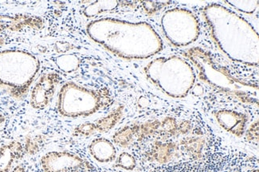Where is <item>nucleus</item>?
<instances>
[{
    "mask_svg": "<svg viewBox=\"0 0 259 172\" xmlns=\"http://www.w3.org/2000/svg\"><path fill=\"white\" fill-rule=\"evenodd\" d=\"M214 119L224 131L240 138L244 136L249 117L242 112L234 109H220L214 113Z\"/></svg>",
    "mask_w": 259,
    "mask_h": 172,
    "instance_id": "f8f14e48",
    "label": "nucleus"
},
{
    "mask_svg": "<svg viewBox=\"0 0 259 172\" xmlns=\"http://www.w3.org/2000/svg\"><path fill=\"white\" fill-rule=\"evenodd\" d=\"M144 72L152 84L177 99L186 98L196 80L191 64L178 56L155 58L145 66Z\"/></svg>",
    "mask_w": 259,
    "mask_h": 172,
    "instance_id": "7ed1b4c3",
    "label": "nucleus"
},
{
    "mask_svg": "<svg viewBox=\"0 0 259 172\" xmlns=\"http://www.w3.org/2000/svg\"><path fill=\"white\" fill-rule=\"evenodd\" d=\"M192 95L195 96V97H201L204 94V89L203 86L201 84H196L193 86V88L191 90Z\"/></svg>",
    "mask_w": 259,
    "mask_h": 172,
    "instance_id": "b1692460",
    "label": "nucleus"
},
{
    "mask_svg": "<svg viewBox=\"0 0 259 172\" xmlns=\"http://www.w3.org/2000/svg\"><path fill=\"white\" fill-rule=\"evenodd\" d=\"M44 172H81L87 170L88 163L78 155L69 152L54 151L40 159Z\"/></svg>",
    "mask_w": 259,
    "mask_h": 172,
    "instance_id": "1a4fd4ad",
    "label": "nucleus"
},
{
    "mask_svg": "<svg viewBox=\"0 0 259 172\" xmlns=\"http://www.w3.org/2000/svg\"><path fill=\"white\" fill-rule=\"evenodd\" d=\"M160 24L167 39L175 47L193 44L200 33L197 18L193 12L185 8L167 10L162 15Z\"/></svg>",
    "mask_w": 259,
    "mask_h": 172,
    "instance_id": "0eeeda50",
    "label": "nucleus"
},
{
    "mask_svg": "<svg viewBox=\"0 0 259 172\" xmlns=\"http://www.w3.org/2000/svg\"><path fill=\"white\" fill-rule=\"evenodd\" d=\"M55 65L62 73H71L77 71L81 66V59L74 54H64L55 58Z\"/></svg>",
    "mask_w": 259,
    "mask_h": 172,
    "instance_id": "a211bd4d",
    "label": "nucleus"
},
{
    "mask_svg": "<svg viewBox=\"0 0 259 172\" xmlns=\"http://www.w3.org/2000/svg\"><path fill=\"white\" fill-rule=\"evenodd\" d=\"M184 148H186L187 151L193 155H198L200 153L201 150L203 148V140L199 138H189L186 141H184Z\"/></svg>",
    "mask_w": 259,
    "mask_h": 172,
    "instance_id": "412c9836",
    "label": "nucleus"
},
{
    "mask_svg": "<svg viewBox=\"0 0 259 172\" xmlns=\"http://www.w3.org/2000/svg\"><path fill=\"white\" fill-rule=\"evenodd\" d=\"M5 120H6V119H5V116H4V115L3 114V113L0 112V127H1L3 124H4Z\"/></svg>",
    "mask_w": 259,
    "mask_h": 172,
    "instance_id": "bb28decb",
    "label": "nucleus"
},
{
    "mask_svg": "<svg viewBox=\"0 0 259 172\" xmlns=\"http://www.w3.org/2000/svg\"><path fill=\"white\" fill-rule=\"evenodd\" d=\"M191 58L199 69V79L213 88L240 101L243 103H257L252 97L255 90L251 86L235 78L220 64L216 63L206 51L195 49L191 51Z\"/></svg>",
    "mask_w": 259,
    "mask_h": 172,
    "instance_id": "423d86ee",
    "label": "nucleus"
},
{
    "mask_svg": "<svg viewBox=\"0 0 259 172\" xmlns=\"http://www.w3.org/2000/svg\"><path fill=\"white\" fill-rule=\"evenodd\" d=\"M11 172H26V169H25L24 166L23 165H18L15 166L11 170Z\"/></svg>",
    "mask_w": 259,
    "mask_h": 172,
    "instance_id": "a878e982",
    "label": "nucleus"
},
{
    "mask_svg": "<svg viewBox=\"0 0 259 172\" xmlns=\"http://www.w3.org/2000/svg\"><path fill=\"white\" fill-rule=\"evenodd\" d=\"M24 153V147L19 141H12L0 147V172H11L14 163Z\"/></svg>",
    "mask_w": 259,
    "mask_h": 172,
    "instance_id": "2eb2a0df",
    "label": "nucleus"
},
{
    "mask_svg": "<svg viewBox=\"0 0 259 172\" xmlns=\"http://www.w3.org/2000/svg\"><path fill=\"white\" fill-rule=\"evenodd\" d=\"M87 32L94 42L125 60L147 59L163 49L161 37L146 22L103 18L88 23Z\"/></svg>",
    "mask_w": 259,
    "mask_h": 172,
    "instance_id": "f257e3e1",
    "label": "nucleus"
},
{
    "mask_svg": "<svg viewBox=\"0 0 259 172\" xmlns=\"http://www.w3.org/2000/svg\"><path fill=\"white\" fill-rule=\"evenodd\" d=\"M61 77L56 72L41 75L30 90V105L35 110H44L54 99Z\"/></svg>",
    "mask_w": 259,
    "mask_h": 172,
    "instance_id": "9d476101",
    "label": "nucleus"
},
{
    "mask_svg": "<svg viewBox=\"0 0 259 172\" xmlns=\"http://www.w3.org/2000/svg\"><path fill=\"white\" fill-rule=\"evenodd\" d=\"M137 105L141 109H145L146 107L149 106V101L145 97H141L137 101Z\"/></svg>",
    "mask_w": 259,
    "mask_h": 172,
    "instance_id": "393cba45",
    "label": "nucleus"
},
{
    "mask_svg": "<svg viewBox=\"0 0 259 172\" xmlns=\"http://www.w3.org/2000/svg\"><path fill=\"white\" fill-rule=\"evenodd\" d=\"M250 172H258V170H257V169H254V170H251Z\"/></svg>",
    "mask_w": 259,
    "mask_h": 172,
    "instance_id": "cd10ccee",
    "label": "nucleus"
},
{
    "mask_svg": "<svg viewBox=\"0 0 259 172\" xmlns=\"http://www.w3.org/2000/svg\"><path fill=\"white\" fill-rule=\"evenodd\" d=\"M203 17L213 41L224 55L247 66L258 65V34L246 19L219 4L205 7Z\"/></svg>",
    "mask_w": 259,
    "mask_h": 172,
    "instance_id": "f03ea898",
    "label": "nucleus"
},
{
    "mask_svg": "<svg viewBox=\"0 0 259 172\" xmlns=\"http://www.w3.org/2000/svg\"><path fill=\"white\" fill-rule=\"evenodd\" d=\"M113 102V94L108 88H89L68 81L59 90L57 111L62 117H88L109 109Z\"/></svg>",
    "mask_w": 259,
    "mask_h": 172,
    "instance_id": "39448f33",
    "label": "nucleus"
},
{
    "mask_svg": "<svg viewBox=\"0 0 259 172\" xmlns=\"http://www.w3.org/2000/svg\"><path fill=\"white\" fill-rule=\"evenodd\" d=\"M225 4L247 15H252L258 7V1H227Z\"/></svg>",
    "mask_w": 259,
    "mask_h": 172,
    "instance_id": "6ab92c4d",
    "label": "nucleus"
},
{
    "mask_svg": "<svg viewBox=\"0 0 259 172\" xmlns=\"http://www.w3.org/2000/svg\"><path fill=\"white\" fill-rule=\"evenodd\" d=\"M115 166L119 168L124 169L125 170H133L137 166L136 158L128 152H121L116 158Z\"/></svg>",
    "mask_w": 259,
    "mask_h": 172,
    "instance_id": "aec40b11",
    "label": "nucleus"
},
{
    "mask_svg": "<svg viewBox=\"0 0 259 172\" xmlns=\"http://www.w3.org/2000/svg\"><path fill=\"white\" fill-rule=\"evenodd\" d=\"M120 5L118 1H96L89 4L83 11V15L89 19L97 17L107 12H113Z\"/></svg>",
    "mask_w": 259,
    "mask_h": 172,
    "instance_id": "f3484780",
    "label": "nucleus"
},
{
    "mask_svg": "<svg viewBox=\"0 0 259 172\" xmlns=\"http://www.w3.org/2000/svg\"><path fill=\"white\" fill-rule=\"evenodd\" d=\"M177 150L175 143L156 141L149 153V157L159 163H167L173 159Z\"/></svg>",
    "mask_w": 259,
    "mask_h": 172,
    "instance_id": "dca6fc26",
    "label": "nucleus"
},
{
    "mask_svg": "<svg viewBox=\"0 0 259 172\" xmlns=\"http://www.w3.org/2000/svg\"><path fill=\"white\" fill-rule=\"evenodd\" d=\"M44 23L40 18L19 14L14 16L0 15V33L4 30L20 31L26 28L40 29Z\"/></svg>",
    "mask_w": 259,
    "mask_h": 172,
    "instance_id": "ddd939ff",
    "label": "nucleus"
},
{
    "mask_svg": "<svg viewBox=\"0 0 259 172\" xmlns=\"http://www.w3.org/2000/svg\"><path fill=\"white\" fill-rule=\"evenodd\" d=\"M258 119L250 123L249 127H246V132H245L244 136L247 142L258 143Z\"/></svg>",
    "mask_w": 259,
    "mask_h": 172,
    "instance_id": "4be33fe9",
    "label": "nucleus"
},
{
    "mask_svg": "<svg viewBox=\"0 0 259 172\" xmlns=\"http://www.w3.org/2000/svg\"><path fill=\"white\" fill-rule=\"evenodd\" d=\"M124 109L123 105H119L106 116L99 118L94 122H85L79 124L73 130V136L89 137L98 133H108L122 119Z\"/></svg>",
    "mask_w": 259,
    "mask_h": 172,
    "instance_id": "9b49d317",
    "label": "nucleus"
},
{
    "mask_svg": "<svg viewBox=\"0 0 259 172\" xmlns=\"http://www.w3.org/2000/svg\"><path fill=\"white\" fill-rule=\"evenodd\" d=\"M38 58L20 50L0 51V88L14 99H24L40 69Z\"/></svg>",
    "mask_w": 259,
    "mask_h": 172,
    "instance_id": "20e7f679",
    "label": "nucleus"
},
{
    "mask_svg": "<svg viewBox=\"0 0 259 172\" xmlns=\"http://www.w3.org/2000/svg\"><path fill=\"white\" fill-rule=\"evenodd\" d=\"M179 123L172 117L163 118V120H154L141 123H133L124 126L115 133L113 143L122 148H127L133 143L141 142L145 139L160 135L163 137H176Z\"/></svg>",
    "mask_w": 259,
    "mask_h": 172,
    "instance_id": "6e6552de",
    "label": "nucleus"
},
{
    "mask_svg": "<svg viewBox=\"0 0 259 172\" xmlns=\"http://www.w3.org/2000/svg\"><path fill=\"white\" fill-rule=\"evenodd\" d=\"M38 149H39V145H38V141H36L35 139L31 138V137L26 138L24 146V151L26 153L34 155L36 152H38Z\"/></svg>",
    "mask_w": 259,
    "mask_h": 172,
    "instance_id": "5701e85b",
    "label": "nucleus"
},
{
    "mask_svg": "<svg viewBox=\"0 0 259 172\" xmlns=\"http://www.w3.org/2000/svg\"><path fill=\"white\" fill-rule=\"evenodd\" d=\"M88 151L91 157L98 163H111L117 158L114 144L105 137L94 139L89 144Z\"/></svg>",
    "mask_w": 259,
    "mask_h": 172,
    "instance_id": "4468645a",
    "label": "nucleus"
}]
</instances>
